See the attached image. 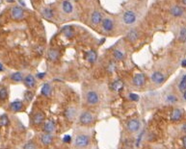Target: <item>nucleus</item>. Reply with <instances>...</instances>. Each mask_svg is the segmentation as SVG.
<instances>
[{
	"instance_id": "obj_22",
	"label": "nucleus",
	"mask_w": 186,
	"mask_h": 149,
	"mask_svg": "<svg viewBox=\"0 0 186 149\" xmlns=\"http://www.w3.org/2000/svg\"><path fill=\"white\" fill-rule=\"evenodd\" d=\"M65 115H66V118L68 119H70V120L74 119L76 115V109L74 107H71L67 109L66 112H65Z\"/></svg>"
},
{
	"instance_id": "obj_10",
	"label": "nucleus",
	"mask_w": 186,
	"mask_h": 149,
	"mask_svg": "<svg viewBox=\"0 0 186 149\" xmlns=\"http://www.w3.org/2000/svg\"><path fill=\"white\" fill-rule=\"evenodd\" d=\"M170 14H171L174 18H180V17H182L184 14V9L179 5L173 6L171 9H170Z\"/></svg>"
},
{
	"instance_id": "obj_38",
	"label": "nucleus",
	"mask_w": 186,
	"mask_h": 149,
	"mask_svg": "<svg viewBox=\"0 0 186 149\" xmlns=\"http://www.w3.org/2000/svg\"><path fill=\"white\" fill-rule=\"evenodd\" d=\"M182 143H183V146L186 148V136H184L182 138Z\"/></svg>"
},
{
	"instance_id": "obj_21",
	"label": "nucleus",
	"mask_w": 186,
	"mask_h": 149,
	"mask_svg": "<svg viewBox=\"0 0 186 149\" xmlns=\"http://www.w3.org/2000/svg\"><path fill=\"white\" fill-rule=\"evenodd\" d=\"M62 33H63V35L66 38L71 39V38H72V36H74V28H72L71 26L67 25V26H65L62 29Z\"/></svg>"
},
{
	"instance_id": "obj_39",
	"label": "nucleus",
	"mask_w": 186,
	"mask_h": 149,
	"mask_svg": "<svg viewBox=\"0 0 186 149\" xmlns=\"http://www.w3.org/2000/svg\"><path fill=\"white\" fill-rule=\"evenodd\" d=\"M37 76H38V77H39L40 79H42V78H43V77H44V76H46V73H39Z\"/></svg>"
},
{
	"instance_id": "obj_9",
	"label": "nucleus",
	"mask_w": 186,
	"mask_h": 149,
	"mask_svg": "<svg viewBox=\"0 0 186 149\" xmlns=\"http://www.w3.org/2000/svg\"><path fill=\"white\" fill-rule=\"evenodd\" d=\"M146 82V77L143 73L135 74L132 79V83L135 87H143Z\"/></svg>"
},
{
	"instance_id": "obj_41",
	"label": "nucleus",
	"mask_w": 186,
	"mask_h": 149,
	"mask_svg": "<svg viewBox=\"0 0 186 149\" xmlns=\"http://www.w3.org/2000/svg\"><path fill=\"white\" fill-rule=\"evenodd\" d=\"M181 64H182L183 67H186V60H183L182 63H181Z\"/></svg>"
},
{
	"instance_id": "obj_30",
	"label": "nucleus",
	"mask_w": 186,
	"mask_h": 149,
	"mask_svg": "<svg viewBox=\"0 0 186 149\" xmlns=\"http://www.w3.org/2000/svg\"><path fill=\"white\" fill-rule=\"evenodd\" d=\"M179 90L181 92H183L186 90V74H184L182 78L180 79V82L179 84Z\"/></svg>"
},
{
	"instance_id": "obj_11",
	"label": "nucleus",
	"mask_w": 186,
	"mask_h": 149,
	"mask_svg": "<svg viewBox=\"0 0 186 149\" xmlns=\"http://www.w3.org/2000/svg\"><path fill=\"white\" fill-rule=\"evenodd\" d=\"M41 142L44 146H49L53 143V137L51 136V134L44 133L41 136Z\"/></svg>"
},
{
	"instance_id": "obj_40",
	"label": "nucleus",
	"mask_w": 186,
	"mask_h": 149,
	"mask_svg": "<svg viewBox=\"0 0 186 149\" xmlns=\"http://www.w3.org/2000/svg\"><path fill=\"white\" fill-rule=\"evenodd\" d=\"M181 129H182V131L186 134V123L182 124V126H181Z\"/></svg>"
},
{
	"instance_id": "obj_36",
	"label": "nucleus",
	"mask_w": 186,
	"mask_h": 149,
	"mask_svg": "<svg viewBox=\"0 0 186 149\" xmlns=\"http://www.w3.org/2000/svg\"><path fill=\"white\" fill-rule=\"evenodd\" d=\"M129 98H130V100H132V101H138L139 100V96L135 94V93H129L128 94Z\"/></svg>"
},
{
	"instance_id": "obj_44",
	"label": "nucleus",
	"mask_w": 186,
	"mask_h": 149,
	"mask_svg": "<svg viewBox=\"0 0 186 149\" xmlns=\"http://www.w3.org/2000/svg\"><path fill=\"white\" fill-rule=\"evenodd\" d=\"M181 2H182L184 5H186V0H181Z\"/></svg>"
},
{
	"instance_id": "obj_13",
	"label": "nucleus",
	"mask_w": 186,
	"mask_h": 149,
	"mask_svg": "<svg viewBox=\"0 0 186 149\" xmlns=\"http://www.w3.org/2000/svg\"><path fill=\"white\" fill-rule=\"evenodd\" d=\"M23 83H24V85L26 86V88H32L36 86V79L32 74H28L26 77H24Z\"/></svg>"
},
{
	"instance_id": "obj_3",
	"label": "nucleus",
	"mask_w": 186,
	"mask_h": 149,
	"mask_svg": "<svg viewBox=\"0 0 186 149\" xmlns=\"http://www.w3.org/2000/svg\"><path fill=\"white\" fill-rule=\"evenodd\" d=\"M122 19L124 24H126V25H132V24H134L137 20V15L134 11L127 10L126 12L124 13Z\"/></svg>"
},
{
	"instance_id": "obj_24",
	"label": "nucleus",
	"mask_w": 186,
	"mask_h": 149,
	"mask_svg": "<svg viewBox=\"0 0 186 149\" xmlns=\"http://www.w3.org/2000/svg\"><path fill=\"white\" fill-rule=\"evenodd\" d=\"M113 57H114V59L117 60V61H122V60L124 59L125 54L121 49L117 48V49H114V51H113Z\"/></svg>"
},
{
	"instance_id": "obj_34",
	"label": "nucleus",
	"mask_w": 186,
	"mask_h": 149,
	"mask_svg": "<svg viewBox=\"0 0 186 149\" xmlns=\"http://www.w3.org/2000/svg\"><path fill=\"white\" fill-rule=\"evenodd\" d=\"M23 148H25V149H34V148H37V144H35L33 142H28L26 144H24V145H23Z\"/></svg>"
},
{
	"instance_id": "obj_43",
	"label": "nucleus",
	"mask_w": 186,
	"mask_h": 149,
	"mask_svg": "<svg viewBox=\"0 0 186 149\" xmlns=\"http://www.w3.org/2000/svg\"><path fill=\"white\" fill-rule=\"evenodd\" d=\"M3 70V64L0 63V71H2Z\"/></svg>"
},
{
	"instance_id": "obj_15",
	"label": "nucleus",
	"mask_w": 186,
	"mask_h": 149,
	"mask_svg": "<svg viewBox=\"0 0 186 149\" xmlns=\"http://www.w3.org/2000/svg\"><path fill=\"white\" fill-rule=\"evenodd\" d=\"M43 130L44 133H47V134H52L55 131V124L52 120H47V121L44 122Z\"/></svg>"
},
{
	"instance_id": "obj_8",
	"label": "nucleus",
	"mask_w": 186,
	"mask_h": 149,
	"mask_svg": "<svg viewBox=\"0 0 186 149\" xmlns=\"http://www.w3.org/2000/svg\"><path fill=\"white\" fill-rule=\"evenodd\" d=\"M151 80L152 83L160 85V84H162L165 81V75L160 71H154L151 75Z\"/></svg>"
},
{
	"instance_id": "obj_4",
	"label": "nucleus",
	"mask_w": 186,
	"mask_h": 149,
	"mask_svg": "<svg viewBox=\"0 0 186 149\" xmlns=\"http://www.w3.org/2000/svg\"><path fill=\"white\" fill-rule=\"evenodd\" d=\"M94 121V115L89 111H84L79 116V122L82 125H90Z\"/></svg>"
},
{
	"instance_id": "obj_26",
	"label": "nucleus",
	"mask_w": 186,
	"mask_h": 149,
	"mask_svg": "<svg viewBox=\"0 0 186 149\" xmlns=\"http://www.w3.org/2000/svg\"><path fill=\"white\" fill-rule=\"evenodd\" d=\"M43 15L47 19H52L54 18L53 11L49 9V8H44V9H43Z\"/></svg>"
},
{
	"instance_id": "obj_5",
	"label": "nucleus",
	"mask_w": 186,
	"mask_h": 149,
	"mask_svg": "<svg viewBox=\"0 0 186 149\" xmlns=\"http://www.w3.org/2000/svg\"><path fill=\"white\" fill-rule=\"evenodd\" d=\"M140 127H141V123L137 118H131L126 122V129L131 134H134V133L138 132Z\"/></svg>"
},
{
	"instance_id": "obj_7",
	"label": "nucleus",
	"mask_w": 186,
	"mask_h": 149,
	"mask_svg": "<svg viewBox=\"0 0 186 149\" xmlns=\"http://www.w3.org/2000/svg\"><path fill=\"white\" fill-rule=\"evenodd\" d=\"M11 15L15 20H21V19L24 18V11L21 7L15 6L12 8V10H11Z\"/></svg>"
},
{
	"instance_id": "obj_33",
	"label": "nucleus",
	"mask_w": 186,
	"mask_h": 149,
	"mask_svg": "<svg viewBox=\"0 0 186 149\" xmlns=\"http://www.w3.org/2000/svg\"><path fill=\"white\" fill-rule=\"evenodd\" d=\"M8 97V91L6 88H0V100H5Z\"/></svg>"
},
{
	"instance_id": "obj_2",
	"label": "nucleus",
	"mask_w": 186,
	"mask_h": 149,
	"mask_svg": "<svg viewBox=\"0 0 186 149\" xmlns=\"http://www.w3.org/2000/svg\"><path fill=\"white\" fill-rule=\"evenodd\" d=\"M85 99L88 105L96 106L99 103V94L96 91H88L85 95Z\"/></svg>"
},
{
	"instance_id": "obj_19",
	"label": "nucleus",
	"mask_w": 186,
	"mask_h": 149,
	"mask_svg": "<svg viewBox=\"0 0 186 149\" xmlns=\"http://www.w3.org/2000/svg\"><path fill=\"white\" fill-rule=\"evenodd\" d=\"M44 114L43 112H36L33 116V123L36 124V125H40V124H42L44 120Z\"/></svg>"
},
{
	"instance_id": "obj_20",
	"label": "nucleus",
	"mask_w": 186,
	"mask_h": 149,
	"mask_svg": "<svg viewBox=\"0 0 186 149\" xmlns=\"http://www.w3.org/2000/svg\"><path fill=\"white\" fill-rule=\"evenodd\" d=\"M86 59L90 64H94L98 59V54L94 50H89L86 52Z\"/></svg>"
},
{
	"instance_id": "obj_23",
	"label": "nucleus",
	"mask_w": 186,
	"mask_h": 149,
	"mask_svg": "<svg viewBox=\"0 0 186 149\" xmlns=\"http://www.w3.org/2000/svg\"><path fill=\"white\" fill-rule=\"evenodd\" d=\"M51 92H52V88H51V86L49 85V84H48V83L43 84L42 90H41L42 95L46 96V97H47V96H49L51 94Z\"/></svg>"
},
{
	"instance_id": "obj_12",
	"label": "nucleus",
	"mask_w": 186,
	"mask_h": 149,
	"mask_svg": "<svg viewBox=\"0 0 186 149\" xmlns=\"http://www.w3.org/2000/svg\"><path fill=\"white\" fill-rule=\"evenodd\" d=\"M139 36H140V33H139L138 30L137 29H131V30L128 31V33L126 35V39L130 42H135L137 39H139Z\"/></svg>"
},
{
	"instance_id": "obj_31",
	"label": "nucleus",
	"mask_w": 186,
	"mask_h": 149,
	"mask_svg": "<svg viewBox=\"0 0 186 149\" xmlns=\"http://www.w3.org/2000/svg\"><path fill=\"white\" fill-rule=\"evenodd\" d=\"M34 97V93L30 91H26L24 92V99H25V101L27 102H30L32 99Z\"/></svg>"
},
{
	"instance_id": "obj_25",
	"label": "nucleus",
	"mask_w": 186,
	"mask_h": 149,
	"mask_svg": "<svg viewBox=\"0 0 186 149\" xmlns=\"http://www.w3.org/2000/svg\"><path fill=\"white\" fill-rule=\"evenodd\" d=\"M47 56H48V59H49L50 61H56L59 57V52L57 50H55V49H50V50H48Z\"/></svg>"
},
{
	"instance_id": "obj_28",
	"label": "nucleus",
	"mask_w": 186,
	"mask_h": 149,
	"mask_svg": "<svg viewBox=\"0 0 186 149\" xmlns=\"http://www.w3.org/2000/svg\"><path fill=\"white\" fill-rule=\"evenodd\" d=\"M11 79L13 80L14 82H21L23 81V75L21 72H15L11 75Z\"/></svg>"
},
{
	"instance_id": "obj_27",
	"label": "nucleus",
	"mask_w": 186,
	"mask_h": 149,
	"mask_svg": "<svg viewBox=\"0 0 186 149\" xmlns=\"http://www.w3.org/2000/svg\"><path fill=\"white\" fill-rule=\"evenodd\" d=\"M177 39H179V41L180 42H182V43H185L186 42V27H182L180 29Z\"/></svg>"
},
{
	"instance_id": "obj_29",
	"label": "nucleus",
	"mask_w": 186,
	"mask_h": 149,
	"mask_svg": "<svg viewBox=\"0 0 186 149\" xmlns=\"http://www.w3.org/2000/svg\"><path fill=\"white\" fill-rule=\"evenodd\" d=\"M123 86H124V83L122 80H116V81L112 84V88L116 91H119L123 88Z\"/></svg>"
},
{
	"instance_id": "obj_35",
	"label": "nucleus",
	"mask_w": 186,
	"mask_h": 149,
	"mask_svg": "<svg viewBox=\"0 0 186 149\" xmlns=\"http://www.w3.org/2000/svg\"><path fill=\"white\" fill-rule=\"evenodd\" d=\"M8 123H9V121H8V119H7V116L3 115L1 118V119H0V125H1V126H6Z\"/></svg>"
},
{
	"instance_id": "obj_32",
	"label": "nucleus",
	"mask_w": 186,
	"mask_h": 149,
	"mask_svg": "<svg viewBox=\"0 0 186 149\" xmlns=\"http://www.w3.org/2000/svg\"><path fill=\"white\" fill-rule=\"evenodd\" d=\"M177 98L176 97V95L174 94H168L167 97H166V102L169 103V104H174L176 102Z\"/></svg>"
},
{
	"instance_id": "obj_18",
	"label": "nucleus",
	"mask_w": 186,
	"mask_h": 149,
	"mask_svg": "<svg viewBox=\"0 0 186 149\" xmlns=\"http://www.w3.org/2000/svg\"><path fill=\"white\" fill-rule=\"evenodd\" d=\"M182 118V111L180 109H174L171 114V120L172 121H179Z\"/></svg>"
},
{
	"instance_id": "obj_17",
	"label": "nucleus",
	"mask_w": 186,
	"mask_h": 149,
	"mask_svg": "<svg viewBox=\"0 0 186 149\" xmlns=\"http://www.w3.org/2000/svg\"><path fill=\"white\" fill-rule=\"evenodd\" d=\"M10 109L13 112H19L23 109V103L21 100H15L10 104Z\"/></svg>"
},
{
	"instance_id": "obj_6",
	"label": "nucleus",
	"mask_w": 186,
	"mask_h": 149,
	"mask_svg": "<svg viewBox=\"0 0 186 149\" xmlns=\"http://www.w3.org/2000/svg\"><path fill=\"white\" fill-rule=\"evenodd\" d=\"M101 27L103 31L105 32H112L114 30L115 28V23H114V20L111 18H102V21H101Z\"/></svg>"
},
{
	"instance_id": "obj_37",
	"label": "nucleus",
	"mask_w": 186,
	"mask_h": 149,
	"mask_svg": "<svg viewBox=\"0 0 186 149\" xmlns=\"http://www.w3.org/2000/svg\"><path fill=\"white\" fill-rule=\"evenodd\" d=\"M63 142L65 143H70L71 142V137L70 135H66L64 137V139H63Z\"/></svg>"
},
{
	"instance_id": "obj_1",
	"label": "nucleus",
	"mask_w": 186,
	"mask_h": 149,
	"mask_svg": "<svg viewBox=\"0 0 186 149\" xmlns=\"http://www.w3.org/2000/svg\"><path fill=\"white\" fill-rule=\"evenodd\" d=\"M90 142H91L90 137L85 134H80L75 137V139L74 140V145L78 148H84V147H88Z\"/></svg>"
},
{
	"instance_id": "obj_14",
	"label": "nucleus",
	"mask_w": 186,
	"mask_h": 149,
	"mask_svg": "<svg viewBox=\"0 0 186 149\" xmlns=\"http://www.w3.org/2000/svg\"><path fill=\"white\" fill-rule=\"evenodd\" d=\"M102 21V15L99 11H94L91 15V22L95 25H98Z\"/></svg>"
},
{
	"instance_id": "obj_16",
	"label": "nucleus",
	"mask_w": 186,
	"mask_h": 149,
	"mask_svg": "<svg viewBox=\"0 0 186 149\" xmlns=\"http://www.w3.org/2000/svg\"><path fill=\"white\" fill-rule=\"evenodd\" d=\"M62 10L65 14L70 15L74 12V6H72V4L68 0H64L62 2Z\"/></svg>"
},
{
	"instance_id": "obj_42",
	"label": "nucleus",
	"mask_w": 186,
	"mask_h": 149,
	"mask_svg": "<svg viewBox=\"0 0 186 149\" xmlns=\"http://www.w3.org/2000/svg\"><path fill=\"white\" fill-rule=\"evenodd\" d=\"M182 97H183V99L186 101V90L183 91V95H182Z\"/></svg>"
}]
</instances>
